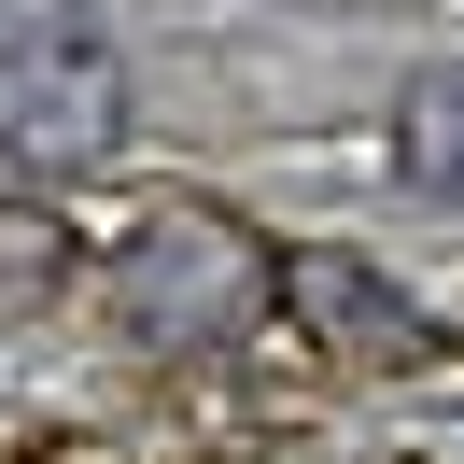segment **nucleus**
Masks as SVG:
<instances>
[{
  "label": "nucleus",
  "instance_id": "obj_1",
  "mask_svg": "<svg viewBox=\"0 0 464 464\" xmlns=\"http://www.w3.org/2000/svg\"><path fill=\"white\" fill-rule=\"evenodd\" d=\"M127 57L71 0H0V155H113Z\"/></svg>",
  "mask_w": 464,
  "mask_h": 464
},
{
  "label": "nucleus",
  "instance_id": "obj_2",
  "mask_svg": "<svg viewBox=\"0 0 464 464\" xmlns=\"http://www.w3.org/2000/svg\"><path fill=\"white\" fill-rule=\"evenodd\" d=\"M127 310L169 324V338H211L226 310H254V254L211 239V226H169L155 254H127Z\"/></svg>",
  "mask_w": 464,
  "mask_h": 464
},
{
  "label": "nucleus",
  "instance_id": "obj_3",
  "mask_svg": "<svg viewBox=\"0 0 464 464\" xmlns=\"http://www.w3.org/2000/svg\"><path fill=\"white\" fill-rule=\"evenodd\" d=\"M394 169L422 183V198H450V211H464V57H450V71H422V85L394 99Z\"/></svg>",
  "mask_w": 464,
  "mask_h": 464
},
{
  "label": "nucleus",
  "instance_id": "obj_4",
  "mask_svg": "<svg viewBox=\"0 0 464 464\" xmlns=\"http://www.w3.org/2000/svg\"><path fill=\"white\" fill-rule=\"evenodd\" d=\"M71 295V226L57 211H0V324H29Z\"/></svg>",
  "mask_w": 464,
  "mask_h": 464
},
{
  "label": "nucleus",
  "instance_id": "obj_5",
  "mask_svg": "<svg viewBox=\"0 0 464 464\" xmlns=\"http://www.w3.org/2000/svg\"><path fill=\"white\" fill-rule=\"evenodd\" d=\"M295 295H310V310L338 324V338H394V352H408V310H394L380 282H352L338 254H295Z\"/></svg>",
  "mask_w": 464,
  "mask_h": 464
}]
</instances>
